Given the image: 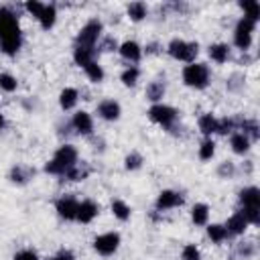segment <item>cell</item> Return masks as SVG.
I'll return each instance as SVG.
<instances>
[{
	"instance_id": "37",
	"label": "cell",
	"mask_w": 260,
	"mask_h": 260,
	"mask_svg": "<svg viewBox=\"0 0 260 260\" xmlns=\"http://www.w3.org/2000/svg\"><path fill=\"white\" fill-rule=\"evenodd\" d=\"M238 130V124H236V120L234 118H217V132L215 134H221V136H228V134H232V132H236Z\"/></svg>"
},
{
	"instance_id": "19",
	"label": "cell",
	"mask_w": 260,
	"mask_h": 260,
	"mask_svg": "<svg viewBox=\"0 0 260 260\" xmlns=\"http://www.w3.org/2000/svg\"><path fill=\"white\" fill-rule=\"evenodd\" d=\"M197 128H199V132L203 134V138H211V136L217 132V118H215L211 112H205V114L199 116Z\"/></svg>"
},
{
	"instance_id": "44",
	"label": "cell",
	"mask_w": 260,
	"mask_h": 260,
	"mask_svg": "<svg viewBox=\"0 0 260 260\" xmlns=\"http://www.w3.org/2000/svg\"><path fill=\"white\" fill-rule=\"evenodd\" d=\"M12 260H41V258H39V254H37L35 250L24 248V250H18V252L12 256Z\"/></svg>"
},
{
	"instance_id": "31",
	"label": "cell",
	"mask_w": 260,
	"mask_h": 260,
	"mask_svg": "<svg viewBox=\"0 0 260 260\" xmlns=\"http://www.w3.org/2000/svg\"><path fill=\"white\" fill-rule=\"evenodd\" d=\"M240 8L244 10V18H248L250 22L258 24L260 20V4L256 0H246V2H240Z\"/></svg>"
},
{
	"instance_id": "47",
	"label": "cell",
	"mask_w": 260,
	"mask_h": 260,
	"mask_svg": "<svg viewBox=\"0 0 260 260\" xmlns=\"http://www.w3.org/2000/svg\"><path fill=\"white\" fill-rule=\"evenodd\" d=\"M4 124H6V120H4V116H2V114H0V130H2V128H4Z\"/></svg>"
},
{
	"instance_id": "26",
	"label": "cell",
	"mask_w": 260,
	"mask_h": 260,
	"mask_svg": "<svg viewBox=\"0 0 260 260\" xmlns=\"http://www.w3.org/2000/svg\"><path fill=\"white\" fill-rule=\"evenodd\" d=\"M238 132H242L250 142H256V140L260 138V126H258V122L252 120V118L242 120L240 126H238Z\"/></svg>"
},
{
	"instance_id": "21",
	"label": "cell",
	"mask_w": 260,
	"mask_h": 260,
	"mask_svg": "<svg viewBox=\"0 0 260 260\" xmlns=\"http://www.w3.org/2000/svg\"><path fill=\"white\" fill-rule=\"evenodd\" d=\"M32 175H35V169L24 167V165H14V167L10 169V173H8V179H10V183H14V185H26V183L32 179Z\"/></svg>"
},
{
	"instance_id": "24",
	"label": "cell",
	"mask_w": 260,
	"mask_h": 260,
	"mask_svg": "<svg viewBox=\"0 0 260 260\" xmlns=\"http://www.w3.org/2000/svg\"><path fill=\"white\" fill-rule=\"evenodd\" d=\"M89 173H91V169L85 165V162H75L69 171H65V181H71V183H77V181H83V179H87L89 177Z\"/></svg>"
},
{
	"instance_id": "18",
	"label": "cell",
	"mask_w": 260,
	"mask_h": 260,
	"mask_svg": "<svg viewBox=\"0 0 260 260\" xmlns=\"http://www.w3.org/2000/svg\"><path fill=\"white\" fill-rule=\"evenodd\" d=\"M165 93H167V85H165V81H160V79L150 81V83L146 85V89H144V95H146V100H148L150 104H162Z\"/></svg>"
},
{
	"instance_id": "34",
	"label": "cell",
	"mask_w": 260,
	"mask_h": 260,
	"mask_svg": "<svg viewBox=\"0 0 260 260\" xmlns=\"http://www.w3.org/2000/svg\"><path fill=\"white\" fill-rule=\"evenodd\" d=\"M197 156H199V160H211L215 156V142H213V138H203L201 140Z\"/></svg>"
},
{
	"instance_id": "20",
	"label": "cell",
	"mask_w": 260,
	"mask_h": 260,
	"mask_svg": "<svg viewBox=\"0 0 260 260\" xmlns=\"http://www.w3.org/2000/svg\"><path fill=\"white\" fill-rule=\"evenodd\" d=\"M230 148H232V152H234V154L244 156V154H248V152H250L252 142H250L242 132H232V134H230Z\"/></svg>"
},
{
	"instance_id": "39",
	"label": "cell",
	"mask_w": 260,
	"mask_h": 260,
	"mask_svg": "<svg viewBox=\"0 0 260 260\" xmlns=\"http://www.w3.org/2000/svg\"><path fill=\"white\" fill-rule=\"evenodd\" d=\"M95 51L98 53H110V51H118V43L114 37H102L95 45Z\"/></svg>"
},
{
	"instance_id": "46",
	"label": "cell",
	"mask_w": 260,
	"mask_h": 260,
	"mask_svg": "<svg viewBox=\"0 0 260 260\" xmlns=\"http://www.w3.org/2000/svg\"><path fill=\"white\" fill-rule=\"evenodd\" d=\"M142 53H146V55H154V53H158V43H148V45L142 49Z\"/></svg>"
},
{
	"instance_id": "28",
	"label": "cell",
	"mask_w": 260,
	"mask_h": 260,
	"mask_svg": "<svg viewBox=\"0 0 260 260\" xmlns=\"http://www.w3.org/2000/svg\"><path fill=\"white\" fill-rule=\"evenodd\" d=\"M126 14L132 22H142L148 16V6L144 2H130L126 6Z\"/></svg>"
},
{
	"instance_id": "12",
	"label": "cell",
	"mask_w": 260,
	"mask_h": 260,
	"mask_svg": "<svg viewBox=\"0 0 260 260\" xmlns=\"http://www.w3.org/2000/svg\"><path fill=\"white\" fill-rule=\"evenodd\" d=\"M71 128L79 136H91L93 134V118L85 110H77L71 118Z\"/></svg>"
},
{
	"instance_id": "17",
	"label": "cell",
	"mask_w": 260,
	"mask_h": 260,
	"mask_svg": "<svg viewBox=\"0 0 260 260\" xmlns=\"http://www.w3.org/2000/svg\"><path fill=\"white\" fill-rule=\"evenodd\" d=\"M230 53H232V49H230L228 43H211V45L207 47L209 59H211L213 63H219V65H223V63L230 61Z\"/></svg>"
},
{
	"instance_id": "32",
	"label": "cell",
	"mask_w": 260,
	"mask_h": 260,
	"mask_svg": "<svg viewBox=\"0 0 260 260\" xmlns=\"http://www.w3.org/2000/svg\"><path fill=\"white\" fill-rule=\"evenodd\" d=\"M83 71H85V75H87V79H89L91 83H102L104 77H106V71H104V67H102L98 61H89V63L83 67Z\"/></svg>"
},
{
	"instance_id": "25",
	"label": "cell",
	"mask_w": 260,
	"mask_h": 260,
	"mask_svg": "<svg viewBox=\"0 0 260 260\" xmlns=\"http://www.w3.org/2000/svg\"><path fill=\"white\" fill-rule=\"evenodd\" d=\"M110 209H112V213H114V217L118 221H128L130 215H132V207L124 199H118V197L110 201Z\"/></svg>"
},
{
	"instance_id": "36",
	"label": "cell",
	"mask_w": 260,
	"mask_h": 260,
	"mask_svg": "<svg viewBox=\"0 0 260 260\" xmlns=\"http://www.w3.org/2000/svg\"><path fill=\"white\" fill-rule=\"evenodd\" d=\"M142 165H144V156L138 150L128 152L126 158H124V169L126 171H138V169H142Z\"/></svg>"
},
{
	"instance_id": "6",
	"label": "cell",
	"mask_w": 260,
	"mask_h": 260,
	"mask_svg": "<svg viewBox=\"0 0 260 260\" xmlns=\"http://www.w3.org/2000/svg\"><path fill=\"white\" fill-rule=\"evenodd\" d=\"M146 114H148L150 122L162 126L165 130H173L177 120H179V110L169 106V104H152Z\"/></svg>"
},
{
	"instance_id": "7",
	"label": "cell",
	"mask_w": 260,
	"mask_h": 260,
	"mask_svg": "<svg viewBox=\"0 0 260 260\" xmlns=\"http://www.w3.org/2000/svg\"><path fill=\"white\" fill-rule=\"evenodd\" d=\"M254 30H256V24L242 16V18L236 22V26H234V37H232L234 47H236V49H240L242 53H248V49L252 47Z\"/></svg>"
},
{
	"instance_id": "43",
	"label": "cell",
	"mask_w": 260,
	"mask_h": 260,
	"mask_svg": "<svg viewBox=\"0 0 260 260\" xmlns=\"http://www.w3.org/2000/svg\"><path fill=\"white\" fill-rule=\"evenodd\" d=\"M43 8H45V4H43V2H39V0H26V2H24V10H26L30 16H35V18H39V16H41Z\"/></svg>"
},
{
	"instance_id": "3",
	"label": "cell",
	"mask_w": 260,
	"mask_h": 260,
	"mask_svg": "<svg viewBox=\"0 0 260 260\" xmlns=\"http://www.w3.org/2000/svg\"><path fill=\"white\" fill-rule=\"evenodd\" d=\"M181 77H183V83L187 87H193V89H205L211 81L209 67L205 63H199V61L185 65L181 71Z\"/></svg>"
},
{
	"instance_id": "22",
	"label": "cell",
	"mask_w": 260,
	"mask_h": 260,
	"mask_svg": "<svg viewBox=\"0 0 260 260\" xmlns=\"http://www.w3.org/2000/svg\"><path fill=\"white\" fill-rule=\"evenodd\" d=\"M79 102V91L75 87H63L59 93V106L63 112H71Z\"/></svg>"
},
{
	"instance_id": "5",
	"label": "cell",
	"mask_w": 260,
	"mask_h": 260,
	"mask_svg": "<svg viewBox=\"0 0 260 260\" xmlns=\"http://www.w3.org/2000/svg\"><path fill=\"white\" fill-rule=\"evenodd\" d=\"M102 32H104V24H102V20L91 18V20H87V22H85V24L79 28V32H77V37H75L73 47L95 49L98 41L102 39Z\"/></svg>"
},
{
	"instance_id": "8",
	"label": "cell",
	"mask_w": 260,
	"mask_h": 260,
	"mask_svg": "<svg viewBox=\"0 0 260 260\" xmlns=\"http://www.w3.org/2000/svg\"><path fill=\"white\" fill-rule=\"evenodd\" d=\"M122 244V236L118 232H106V234H100L93 238V250L100 254V256H112L118 252Z\"/></svg>"
},
{
	"instance_id": "1",
	"label": "cell",
	"mask_w": 260,
	"mask_h": 260,
	"mask_svg": "<svg viewBox=\"0 0 260 260\" xmlns=\"http://www.w3.org/2000/svg\"><path fill=\"white\" fill-rule=\"evenodd\" d=\"M22 47V30L18 16L8 8L0 6V53L14 57Z\"/></svg>"
},
{
	"instance_id": "15",
	"label": "cell",
	"mask_w": 260,
	"mask_h": 260,
	"mask_svg": "<svg viewBox=\"0 0 260 260\" xmlns=\"http://www.w3.org/2000/svg\"><path fill=\"white\" fill-rule=\"evenodd\" d=\"M223 225H225V230H228L230 236H244L246 230H248V221H246L242 209H238L236 213H232Z\"/></svg>"
},
{
	"instance_id": "27",
	"label": "cell",
	"mask_w": 260,
	"mask_h": 260,
	"mask_svg": "<svg viewBox=\"0 0 260 260\" xmlns=\"http://www.w3.org/2000/svg\"><path fill=\"white\" fill-rule=\"evenodd\" d=\"M209 205L207 203H195L191 207V221L195 225H207L209 223Z\"/></svg>"
},
{
	"instance_id": "35",
	"label": "cell",
	"mask_w": 260,
	"mask_h": 260,
	"mask_svg": "<svg viewBox=\"0 0 260 260\" xmlns=\"http://www.w3.org/2000/svg\"><path fill=\"white\" fill-rule=\"evenodd\" d=\"M236 254L242 258V260H250L256 256V244L252 240H244V242H238L236 246Z\"/></svg>"
},
{
	"instance_id": "13",
	"label": "cell",
	"mask_w": 260,
	"mask_h": 260,
	"mask_svg": "<svg viewBox=\"0 0 260 260\" xmlns=\"http://www.w3.org/2000/svg\"><path fill=\"white\" fill-rule=\"evenodd\" d=\"M100 213V205L93 201V199H81L79 205H77V215H75V221L79 223H91Z\"/></svg>"
},
{
	"instance_id": "4",
	"label": "cell",
	"mask_w": 260,
	"mask_h": 260,
	"mask_svg": "<svg viewBox=\"0 0 260 260\" xmlns=\"http://www.w3.org/2000/svg\"><path fill=\"white\" fill-rule=\"evenodd\" d=\"M167 53L171 59L175 61H183V63H195L197 55H199V43L197 41H185V39H171L167 45Z\"/></svg>"
},
{
	"instance_id": "42",
	"label": "cell",
	"mask_w": 260,
	"mask_h": 260,
	"mask_svg": "<svg viewBox=\"0 0 260 260\" xmlns=\"http://www.w3.org/2000/svg\"><path fill=\"white\" fill-rule=\"evenodd\" d=\"M242 213H244L248 225H258L260 223V207H242Z\"/></svg>"
},
{
	"instance_id": "14",
	"label": "cell",
	"mask_w": 260,
	"mask_h": 260,
	"mask_svg": "<svg viewBox=\"0 0 260 260\" xmlns=\"http://www.w3.org/2000/svg\"><path fill=\"white\" fill-rule=\"evenodd\" d=\"M118 53L128 63H138L142 59V47L136 41H124L118 45Z\"/></svg>"
},
{
	"instance_id": "29",
	"label": "cell",
	"mask_w": 260,
	"mask_h": 260,
	"mask_svg": "<svg viewBox=\"0 0 260 260\" xmlns=\"http://www.w3.org/2000/svg\"><path fill=\"white\" fill-rule=\"evenodd\" d=\"M205 230H207V238L213 244H223L230 238V234H228V230H225L223 223H207Z\"/></svg>"
},
{
	"instance_id": "45",
	"label": "cell",
	"mask_w": 260,
	"mask_h": 260,
	"mask_svg": "<svg viewBox=\"0 0 260 260\" xmlns=\"http://www.w3.org/2000/svg\"><path fill=\"white\" fill-rule=\"evenodd\" d=\"M49 260H75V256H73L69 250H61L59 254H55V256L49 258Z\"/></svg>"
},
{
	"instance_id": "30",
	"label": "cell",
	"mask_w": 260,
	"mask_h": 260,
	"mask_svg": "<svg viewBox=\"0 0 260 260\" xmlns=\"http://www.w3.org/2000/svg\"><path fill=\"white\" fill-rule=\"evenodd\" d=\"M95 49H85V47H73V61L79 67H85L89 61H95Z\"/></svg>"
},
{
	"instance_id": "41",
	"label": "cell",
	"mask_w": 260,
	"mask_h": 260,
	"mask_svg": "<svg viewBox=\"0 0 260 260\" xmlns=\"http://www.w3.org/2000/svg\"><path fill=\"white\" fill-rule=\"evenodd\" d=\"M181 260H201V250L195 244H185L181 250Z\"/></svg>"
},
{
	"instance_id": "40",
	"label": "cell",
	"mask_w": 260,
	"mask_h": 260,
	"mask_svg": "<svg viewBox=\"0 0 260 260\" xmlns=\"http://www.w3.org/2000/svg\"><path fill=\"white\" fill-rule=\"evenodd\" d=\"M217 177H219V179H234V177H236V165H234L232 160L219 162V167H217Z\"/></svg>"
},
{
	"instance_id": "10",
	"label": "cell",
	"mask_w": 260,
	"mask_h": 260,
	"mask_svg": "<svg viewBox=\"0 0 260 260\" xmlns=\"http://www.w3.org/2000/svg\"><path fill=\"white\" fill-rule=\"evenodd\" d=\"M185 201V197L175 191V189H162L158 195H156V201H154V207L156 211H169V209H175V207H181Z\"/></svg>"
},
{
	"instance_id": "33",
	"label": "cell",
	"mask_w": 260,
	"mask_h": 260,
	"mask_svg": "<svg viewBox=\"0 0 260 260\" xmlns=\"http://www.w3.org/2000/svg\"><path fill=\"white\" fill-rule=\"evenodd\" d=\"M140 79V69L136 65H128L122 73H120V81L126 85V87H134Z\"/></svg>"
},
{
	"instance_id": "9",
	"label": "cell",
	"mask_w": 260,
	"mask_h": 260,
	"mask_svg": "<svg viewBox=\"0 0 260 260\" xmlns=\"http://www.w3.org/2000/svg\"><path fill=\"white\" fill-rule=\"evenodd\" d=\"M77 205H79V199L75 195H61L57 201H55V211L61 219L65 221H75V215H77Z\"/></svg>"
},
{
	"instance_id": "23",
	"label": "cell",
	"mask_w": 260,
	"mask_h": 260,
	"mask_svg": "<svg viewBox=\"0 0 260 260\" xmlns=\"http://www.w3.org/2000/svg\"><path fill=\"white\" fill-rule=\"evenodd\" d=\"M37 20H39L43 30H51L55 26V22H57V6L55 4H45L43 12H41V16Z\"/></svg>"
},
{
	"instance_id": "11",
	"label": "cell",
	"mask_w": 260,
	"mask_h": 260,
	"mask_svg": "<svg viewBox=\"0 0 260 260\" xmlns=\"http://www.w3.org/2000/svg\"><path fill=\"white\" fill-rule=\"evenodd\" d=\"M95 112H98V116H100L102 120H106V122H116V120H120V116H122V106H120V102H116V100H112V98H106V100H102V102L98 104Z\"/></svg>"
},
{
	"instance_id": "2",
	"label": "cell",
	"mask_w": 260,
	"mask_h": 260,
	"mask_svg": "<svg viewBox=\"0 0 260 260\" xmlns=\"http://www.w3.org/2000/svg\"><path fill=\"white\" fill-rule=\"evenodd\" d=\"M77 158H79V154H77V148L73 144H61L53 152V156L45 162V173L63 177L65 171H69L77 162Z\"/></svg>"
},
{
	"instance_id": "38",
	"label": "cell",
	"mask_w": 260,
	"mask_h": 260,
	"mask_svg": "<svg viewBox=\"0 0 260 260\" xmlns=\"http://www.w3.org/2000/svg\"><path fill=\"white\" fill-rule=\"evenodd\" d=\"M16 87H18V79L12 75V73H0V89L2 91H6V93H12V91H16Z\"/></svg>"
},
{
	"instance_id": "16",
	"label": "cell",
	"mask_w": 260,
	"mask_h": 260,
	"mask_svg": "<svg viewBox=\"0 0 260 260\" xmlns=\"http://www.w3.org/2000/svg\"><path fill=\"white\" fill-rule=\"evenodd\" d=\"M238 199H240L242 207H260V189L256 185H248V187L240 189Z\"/></svg>"
}]
</instances>
